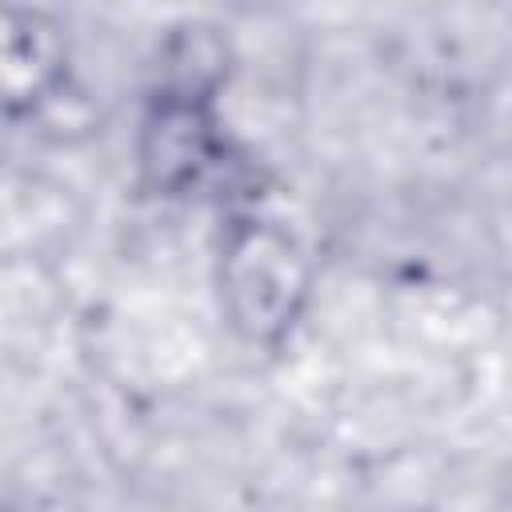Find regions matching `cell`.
<instances>
[{
    "label": "cell",
    "mask_w": 512,
    "mask_h": 512,
    "mask_svg": "<svg viewBox=\"0 0 512 512\" xmlns=\"http://www.w3.org/2000/svg\"><path fill=\"white\" fill-rule=\"evenodd\" d=\"M216 284L220 308L240 340L280 344L308 304L312 264L284 224L244 216L220 240Z\"/></svg>",
    "instance_id": "6da1fadb"
},
{
    "label": "cell",
    "mask_w": 512,
    "mask_h": 512,
    "mask_svg": "<svg viewBox=\"0 0 512 512\" xmlns=\"http://www.w3.org/2000/svg\"><path fill=\"white\" fill-rule=\"evenodd\" d=\"M68 84V28L48 8L0 4V112L36 116Z\"/></svg>",
    "instance_id": "7a4b0ae2"
},
{
    "label": "cell",
    "mask_w": 512,
    "mask_h": 512,
    "mask_svg": "<svg viewBox=\"0 0 512 512\" xmlns=\"http://www.w3.org/2000/svg\"><path fill=\"white\" fill-rule=\"evenodd\" d=\"M140 128V172L156 192H184L208 172L216 152V120L208 100L156 92Z\"/></svg>",
    "instance_id": "3957f363"
},
{
    "label": "cell",
    "mask_w": 512,
    "mask_h": 512,
    "mask_svg": "<svg viewBox=\"0 0 512 512\" xmlns=\"http://www.w3.org/2000/svg\"><path fill=\"white\" fill-rule=\"evenodd\" d=\"M160 68H164L160 92L212 104V92L228 72V44L216 24L184 20L168 28V40L160 48Z\"/></svg>",
    "instance_id": "277c9868"
}]
</instances>
